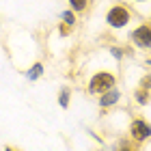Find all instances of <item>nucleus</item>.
<instances>
[{
	"label": "nucleus",
	"mask_w": 151,
	"mask_h": 151,
	"mask_svg": "<svg viewBox=\"0 0 151 151\" xmlns=\"http://www.w3.org/2000/svg\"><path fill=\"white\" fill-rule=\"evenodd\" d=\"M112 84H114V78L110 73H97V76H93L91 84H88V91L91 93H101V91H108Z\"/></svg>",
	"instance_id": "1"
},
{
	"label": "nucleus",
	"mask_w": 151,
	"mask_h": 151,
	"mask_svg": "<svg viewBox=\"0 0 151 151\" xmlns=\"http://www.w3.org/2000/svg\"><path fill=\"white\" fill-rule=\"evenodd\" d=\"M129 22V13L123 9V6H114V9H110V13H108V24L114 26V28H121V26H125Z\"/></svg>",
	"instance_id": "2"
},
{
	"label": "nucleus",
	"mask_w": 151,
	"mask_h": 151,
	"mask_svg": "<svg viewBox=\"0 0 151 151\" xmlns=\"http://www.w3.org/2000/svg\"><path fill=\"white\" fill-rule=\"evenodd\" d=\"M132 39H134V43H136V45H140V47H149V45H151V28H149V26H140L138 30H134Z\"/></svg>",
	"instance_id": "3"
},
{
	"label": "nucleus",
	"mask_w": 151,
	"mask_h": 151,
	"mask_svg": "<svg viewBox=\"0 0 151 151\" xmlns=\"http://www.w3.org/2000/svg\"><path fill=\"white\" fill-rule=\"evenodd\" d=\"M132 136L136 140H145L151 136V125H147L145 121H134L132 123Z\"/></svg>",
	"instance_id": "4"
},
{
	"label": "nucleus",
	"mask_w": 151,
	"mask_h": 151,
	"mask_svg": "<svg viewBox=\"0 0 151 151\" xmlns=\"http://www.w3.org/2000/svg\"><path fill=\"white\" fill-rule=\"evenodd\" d=\"M116 99H119V91H106V95L99 99V104L101 106H110V104H114Z\"/></svg>",
	"instance_id": "5"
},
{
	"label": "nucleus",
	"mask_w": 151,
	"mask_h": 151,
	"mask_svg": "<svg viewBox=\"0 0 151 151\" xmlns=\"http://www.w3.org/2000/svg\"><path fill=\"white\" fill-rule=\"evenodd\" d=\"M41 73H43V65H41V63H35V65H32V69L26 73V78H28V80H37Z\"/></svg>",
	"instance_id": "6"
},
{
	"label": "nucleus",
	"mask_w": 151,
	"mask_h": 151,
	"mask_svg": "<svg viewBox=\"0 0 151 151\" xmlns=\"http://www.w3.org/2000/svg\"><path fill=\"white\" fill-rule=\"evenodd\" d=\"M58 104L63 106V108H67V104H69V91H67V88H63V91H60V95H58Z\"/></svg>",
	"instance_id": "7"
},
{
	"label": "nucleus",
	"mask_w": 151,
	"mask_h": 151,
	"mask_svg": "<svg viewBox=\"0 0 151 151\" xmlns=\"http://www.w3.org/2000/svg\"><path fill=\"white\" fill-rule=\"evenodd\" d=\"M69 2H71V6H73L76 11H82L86 6V0H69Z\"/></svg>",
	"instance_id": "8"
},
{
	"label": "nucleus",
	"mask_w": 151,
	"mask_h": 151,
	"mask_svg": "<svg viewBox=\"0 0 151 151\" xmlns=\"http://www.w3.org/2000/svg\"><path fill=\"white\" fill-rule=\"evenodd\" d=\"M136 99H138V104H147V93L138 91V93H136Z\"/></svg>",
	"instance_id": "9"
},
{
	"label": "nucleus",
	"mask_w": 151,
	"mask_h": 151,
	"mask_svg": "<svg viewBox=\"0 0 151 151\" xmlns=\"http://www.w3.org/2000/svg\"><path fill=\"white\" fill-rule=\"evenodd\" d=\"M63 17H65V22H67V24H73V15H71V13H67V11H65V13H63Z\"/></svg>",
	"instance_id": "10"
},
{
	"label": "nucleus",
	"mask_w": 151,
	"mask_h": 151,
	"mask_svg": "<svg viewBox=\"0 0 151 151\" xmlns=\"http://www.w3.org/2000/svg\"><path fill=\"white\" fill-rule=\"evenodd\" d=\"M142 86H145V88L151 86V76H145V78H142Z\"/></svg>",
	"instance_id": "11"
},
{
	"label": "nucleus",
	"mask_w": 151,
	"mask_h": 151,
	"mask_svg": "<svg viewBox=\"0 0 151 151\" xmlns=\"http://www.w3.org/2000/svg\"><path fill=\"white\" fill-rule=\"evenodd\" d=\"M4 151H13V149H11V147H6V149H4Z\"/></svg>",
	"instance_id": "12"
},
{
	"label": "nucleus",
	"mask_w": 151,
	"mask_h": 151,
	"mask_svg": "<svg viewBox=\"0 0 151 151\" xmlns=\"http://www.w3.org/2000/svg\"><path fill=\"white\" fill-rule=\"evenodd\" d=\"M149 65H151V60H149Z\"/></svg>",
	"instance_id": "13"
}]
</instances>
